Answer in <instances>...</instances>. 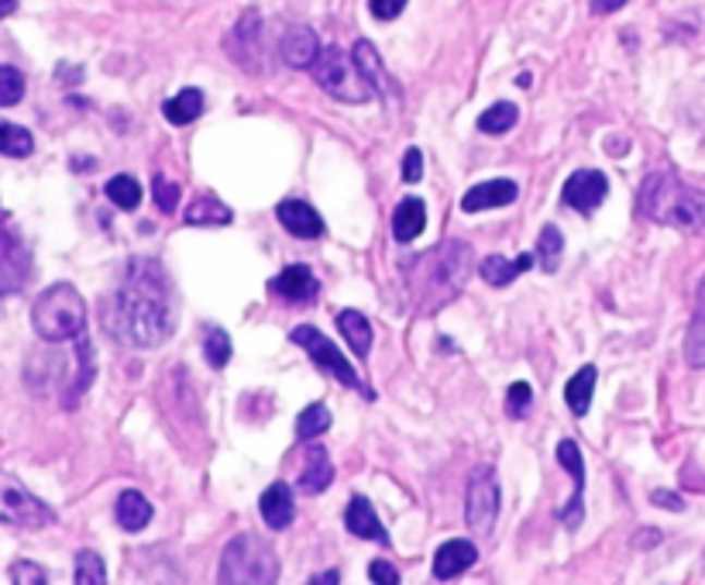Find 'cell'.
<instances>
[{
  "label": "cell",
  "mask_w": 705,
  "mask_h": 585,
  "mask_svg": "<svg viewBox=\"0 0 705 585\" xmlns=\"http://www.w3.org/2000/svg\"><path fill=\"white\" fill-rule=\"evenodd\" d=\"M276 218L279 224L290 231L293 237H303V242H311V237H320L327 231L324 218L311 207V204H303V200H282L279 210H276Z\"/></svg>",
  "instance_id": "obj_17"
},
{
  "label": "cell",
  "mask_w": 705,
  "mask_h": 585,
  "mask_svg": "<svg viewBox=\"0 0 705 585\" xmlns=\"http://www.w3.org/2000/svg\"><path fill=\"white\" fill-rule=\"evenodd\" d=\"M465 516L475 534H489L496 516H499V486L493 468H475L472 483H469V496H465Z\"/></svg>",
  "instance_id": "obj_9"
},
{
  "label": "cell",
  "mask_w": 705,
  "mask_h": 585,
  "mask_svg": "<svg viewBox=\"0 0 705 585\" xmlns=\"http://www.w3.org/2000/svg\"><path fill=\"white\" fill-rule=\"evenodd\" d=\"M151 197H156L162 214H172L175 207H180V186H175L172 180L156 176V180H151Z\"/></svg>",
  "instance_id": "obj_38"
},
{
  "label": "cell",
  "mask_w": 705,
  "mask_h": 585,
  "mask_svg": "<svg viewBox=\"0 0 705 585\" xmlns=\"http://www.w3.org/2000/svg\"><path fill=\"white\" fill-rule=\"evenodd\" d=\"M475 561H478V548L472 545V540H465V537L445 540V545H440L437 554H434V578L451 582L461 572H469Z\"/></svg>",
  "instance_id": "obj_14"
},
{
  "label": "cell",
  "mask_w": 705,
  "mask_h": 585,
  "mask_svg": "<svg viewBox=\"0 0 705 585\" xmlns=\"http://www.w3.org/2000/svg\"><path fill=\"white\" fill-rule=\"evenodd\" d=\"M558 462L571 472V479H575V496H571V503L561 510V524L568 527V531H579V524H582V492H585V459H582V448L571 441V438H564L561 444H558Z\"/></svg>",
  "instance_id": "obj_11"
},
{
  "label": "cell",
  "mask_w": 705,
  "mask_h": 585,
  "mask_svg": "<svg viewBox=\"0 0 705 585\" xmlns=\"http://www.w3.org/2000/svg\"><path fill=\"white\" fill-rule=\"evenodd\" d=\"M204 358L210 368H224L231 362V338L224 328H207L204 334Z\"/></svg>",
  "instance_id": "obj_34"
},
{
  "label": "cell",
  "mask_w": 705,
  "mask_h": 585,
  "mask_svg": "<svg viewBox=\"0 0 705 585\" xmlns=\"http://www.w3.org/2000/svg\"><path fill=\"white\" fill-rule=\"evenodd\" d=\"M651 500L657 507H665V510H685V500H681V496H674V492H665V489H657Z\"/></svg>",
  "instance_id": "obj_43"
},
{
  "label": "cell",
  "mask_w": 705,
  "mask_h": 585,
  "mask_svg": "<svg viewBox=\"0 0 705 585\" xmlns=\"http://www.w3.org/2000/svg\"><path fill=\"white\" fill-rule=\"evenodd\" d=\"M531 400H534L531 382H513L510 393H506V414H510L513 421L526 417V410H531Z\"/></svg>",
  "instance_id": "obj_37"
},
{
  "label": "cell",
  "mask_w": 705,
  "mask_h": 585,
  "mask_svg": "<svg viewBox=\"0 0 705 585\" xmlns=\"http://www.w3.org/2000/svg\"><path fill=\"white\" fill-rule=\"evenodd\" d=\"M330 483H335V465H330V454L324 448H311V451H306L303 472H300V492L320 496Z\"/></svg>",
  "instance_id": "obj_20"
},
{
  "label": "cell",
  "mask_w": 705,
  "mask_h": 585,
  "mask_svg": "<svg viewBox=\"0 0 705 585\" xmlns=\"http://www.w3.org/2000/svg\"><path fill=\"white\" fill-rule=\"evenodd\" d=\"M107 200L121 207V210H138L142 204V183L135 176H127V172H121V176L114 180H107Z\"/></svg>",
  "instance_id": "obj_30"
},
{
  "label": "cell",
  "mask_w": 705,
  "mask_h": 585,
  "mask_svg": "<svg viewBox=\"0 0 705 585\" xmlns=\"http://www.w3.org/2000/svg\"><path fill=\"white\" fill-rule=\"evenodd\" d=\"M151 503L145 500V496L138 489H124L118 496V503H114V516H118V527L127 531V534H138L151 524Z\"/></svg>",
  "instance_id": "obj_19"
},
{
  "label": "cell",
  "mask_w": 705,
  "mask_h": 585,
  "mask_svg": "<svg viewBox=\"0 0 705 585\" xmlns=\"http://www.w3.org/2000/svg\"><path fill=\"white\" fill-rule=\"evenodd\" d=\"M231 221H234L231 207L220 204L217 197H200V200H193L186 210L190 228H217V224H231Z\"/></svg>",
  "instance_id": "obj_26"
},
{
  "label": "cell",
  "mask_w": 705,
  "mask_h": 585,
  "mask_svg": "<svg viewBox=\"0 0 705 585\" xmlns=\"http://www.w3.org/2000/svg\"><path fill=\"white\" fill-rule=\"evenodd\" d=\"M427 228V204L421 197H406L400 207L392 214V234L396 242H413V237H421Z\"/></svg>",
  "instance_id": "obj_21"
},
{
  "label": "cell",
  "mask_w": 705,
  "mask_h": 585,
  "mask_svg": "<svg viewBox=\"0 0 705 585\" xmlns=\"http://www.w3.org/2000/svg\"><path fill=\"white\" fill-rule=\"evenodd\" d=\"M654 545H660V534L657 531H641V534H636V548H654Z\"/></svg>",
  "instance_id": "obj_45"
},
{
  "label": "cell",
  "mask_w": 705,
  "mask_h": 585,
  "mask_svg": "<svg viewBox=\"0 0 705 585\" xmlns=\"http://www.w3.org/2000/svg\"><path fill=\"white\" fill-rule=\"evenodd\" d=\"M351 56H355L358 70H362V76L368 80L372 90H376V94L382 97L386 86H389V76H386V66H382V59H379L376 46H372L368 38H362V41H355V49H351Z\"/></svg>",
  "instance_id": "obj_25"
},
{
  "label": "cell",
  "mask_w": 705,
  "mask_h": 585,
  "mask_svg": "<svg viewBox=\"0 0 705 585\" xmlns=\"http://www.w3.org/2000/svg\"><path fill=\"white\" fill-rule=\"evenodd\" d=\"M627 8V0H592V14H612Z\"/></svg>",
  "instance_id": "obj_44"
},
{
  "label": "cell",
  "mask_w": 705,
  "mask_h": 585,
  "mask_svg": "<svg viewBox=\"0 0 705 585\" xmlns=\"http://www.w3.org/2000/svg\"><path fill=\"white\" fill-rule=\"evenodd\" d=\"M269 293H276L285 303H314L320 293V283L311 272V266H285L269 283Z\"/></svg>",
  "instance_id": "obj_12"
},
{
  "label": "cell",
  "mask_w": 705,
  "mask_h": 585,
  "mask_svg": "<svg viewBox=\"0 0 705 585\" xmlns=\"http://www.w3.org/2000/svg\"><path fill=\"white\" fill-rule=\"evenodd\" d=\"M32 151H35V138H32L28 127L0 121V156H8V159H28Z\"/></svg>",
  "instance_id": "obj_28"
},
{
  "label": "cell",
  "mask_w": 705,
  "mask_h": 585,
  "mask_svg": "<svg viewBox=\"0 0 705 585\" xmlns=\"http://www.w3.org/2000/svg\"><path fill=\"white\" fill-rule=\"evenodd\" d=\"M258 510H262V520L272 527V531H285L293 524L296 516V500H293V489L285 483H272L266 492H262L258 500Z\"/></svg>",
  "instance_id": "obj_18"
},
{
  "label": "cell",
  "mask_w": 705,
  "mask_h": 585,
  "mask_svg": "<svg viewBox=\"0 0 705 585\" xmlns=\"http://www.w3.org/2000/svg\"><path fill=\"white\" fill-rule=\"evenodd\" d=\"M11 582L17 585H41V582H49L46 569L35 565V561H14L11 565Z\"/></svg>",
  "instance_id": "obj_39"
},
{
  "label": "cell",
  "mask_w": 705,
  "mask_h": 585,
  "mask_svg": "<svg viewBox=\"0 0 705 585\" xmlns=\"http://www.w3.org/2000/svg\"><path fill=\"white\" fill-rule=\"evenodd\" d=\"M520 197V186L513 180H486L475 183L465 197H461V210L478 214V210H493V207H510Z\"/></svg>",
  "instance_id": "obj_15"
},
{
  "label": "cell",
  "mask_w": 705,
  "mask_h": 585,
  "mask_svg": "<svg viewBox=\"0 0 705 585\" xmlns=\"http://www.w3.org/2000/svg\"><path fill=\"white\" fill-rule=\"evenodd\" d=\"M641 204L644 218L681 228V231H705V193L695 186H685L671 172H651L641 186Z\"/></svg>",
  "instance_id": "obj_2"
},
{
  "label": "cell",
  "mask_w": 705,
  "mask_h": 585,
  "mask_svg": "<svg viewBox=\"0 0 705 585\" xmlns=\"http://www.w3.org/2000/svg\"><path fill=\"white\" fill-rule=\"evenodd\" d=\"M293 344H300V349L311 355V362L317 365V368H324L327 376H335L341 386H348V389H362V379H358V373H355V365H351L344 355H341V349L335 341H330L324 331H317V328H311V324H300V328H293Z\"/></svg>",
  "instance_id": "obj_7"
},
{
  "label": "cell",
  "mask_w": 705,
  "mask_h": 585,
  "mask_svg": "<svg viewBox=\"0 0 705 585\" xmlns=\"http://www.w3.org/2000/svg\"><path fill=\"white\" fill-rule=\"evenodd\" d=\"M0 524L41 531V527L56 524V510L49 503H41L38 496L21 479H14L11 472H0Z\"/></svg>",
  "instance_id": "obj_6"
},
{
  "label": "cell",
  "mask_w": 705,
  "mask_h": 585,
  "mask_svg": "<svg viewBox=\"0 0 705 585\" xmlns=\"http://www.w3.org/2000/svg\"><path fill=\"white\" fill-rule=\"evenodd\" d=\"M403 180L406 183H421L424 180V151L421 148H406L403 151Z\"/></svg>",
  "instance_id": "obj_40"
},
{
  "label": "cell",
  "mask_w": 705,
  "mask_h": 585,
  "mask_svg": "<svg viewBox=\"0 0 705 585\" xmlns=\"http://www.w3.org/2000/svg\"><path fill=\"white\" fill-rule=\"evenodd\" d=\"M14 11H17V0H0V21L11 17Z\"/></svg>",
  "instance_id": "obj_47"
},
{
  "label": "cell",
  "mask_w": 705,
  "mask_h": 585,
  "mask_svg": "<svg viewBox=\"0 0 705 585\" xmlns=\"http://www.w3.org/2000/svg\"><path fill=\"white\" fill-rule=\"evenodd\" d=\"M406 4H410V0H368V11H372V17H379V21H396L403 14Z\"/></svg>",
  "instance_id": "obj_41"
},
{
  "label": "cell",
  "mask_w": 705,
  "mask_h": 585,
  "mask_svg": "<svg viewBox=\"0 0 705 585\" xmlns=\"http://www.w3.org/2000/svg\"><path fill=\"white\" fill-rule=\"evenodd\" d=\"M561 255H564V237L558 224H547L537 237V258H540V269L544 272H558L561 266Z\"/></svg>",
  "instance_id": "obj_31"
},
{
  "label": "cell",
  "mask_w": 705,
  "mask_h": 585,
  "mask_svg": "<svg viewBox=\"0 0 705 585\" xmlns=\"http://www.w3.org/2000/svg\"><path fill=\"white\" fill-rule=\"evenodd\" d=\"M279 56H282V62L290 70H311L314 62H317V56H320L317 32L306 28V25L290 28V32L282 35V41H279Z\"/></svg>",
  "instance_id": "obj_13"
},
{
  "label": "cell",
  "mask_w": 705,
  "mask_h": 585,
  "mask_svg": "<svg viewBox=\"0 0 705 585\" xmlns=\"http://www.w3.org/2000/svg\"><path fill=\"white\" fill-rule=\"evenodd\" d=\"M606 197H609V180H606V172H599V169L571 172L564 190H561V200L568 207H575L579 214H592Z\"/></svg>",
  "instance_id": "obj_10"
},
{
  "label": "cell",
  "mask_w": 705,
  "mask_h": 585,
  "mask_svg": "<svg viewBox=\"0 0 705 585\" xmlns=\"http://www.w3.org/2000/svg\"><path fill=\"white\" fill-rule=\"evenodd\" d=\"M32 276V252L4 218H0V296H11L28 283Z\"/></svg>",
  "instance_id": "obj_8"
},
{
  "label": "cell",
  "mask_w": 705,
  "mask_h": 585,
  "mask_svg": "<svg viewBox=\"0 0 705 585\" xmlns=\"http://www.w3.org/2000/svg\"><path fill=\"white\" fill-rule=\"evenodd\" d=\"M330 427V410L324 403H311L303 410V414L296 417V438L300 441H311L317 435H324V430Z\"/></svg>",
  "instance_id": "obj_33"
},
{
  "label": "cell",
  "mask_w": 705,
  "mask_h": 585,
  "mask_svg": "<svg viewBox=\"0 0 705 585\" xmlns=\"http://www.w3.org/2000/svg\"><path fill=\"white\" fill-rule=\"evenodd\" d=\"M217 578L224 585H269L279 578V554L258 534H234L220 554Z\"/></svg>",
  "instance_id": "obj_4"
},
{
  "label": "cell",
  "mask_w": 705,
  "mask_h": 585,
  "mask_svg": "<svg viewBox=\"0 0 705 585\" xmlns=\"http://www.w3.org/2000/svg\"><path fill=\"white\" fill-rule=\"evenodd\" d=\"M76 585H104L107 582V569L104 558L97 551H80L76 554Z\"/></svg>",
  "instance_id": "obj_35"
},
{
  "label": "cell",
  "mask_w": 705,
  "mask_h": 585,
  "mask_svg": "<svg viewBox=\"0 0 705 585\" xmlns=\"http://www.w3.org/2000/svg\"><path fill=\"white\" fill-rule=\"evenodd\" d=\"M685 362L692 368H705V276H702V283H698L695 314H692L689 334H685Z\"/></svg>",
  "instance_id": "obj_23"
},
{
  "label": "cell",
  "mask_w": 705,
  "mask_h": 585,
  "mask_svg": "<svg viewBox=\"0 0 705 585\" xmlns=\"http://www.w3.org/2000/svg\"><path fill=\"white\" fill-rule=\"evenodd\" d=\"M344 527L362 537V540H376V545H392L389 540V531L382 527V520L376 513V507H372L365 496H351V503L344 510Z\"/></svg>",
  "instance_id": "obj_16"
},
{
  "label": "cell",
  "mask_w": 705,
  "mask_h": 585,
  "mask_svg": "<svg viewBox=\"0 0 705 585\" xmlns=\"http://www.w3.org/2000/svg\"><path fill=\"white\" fill-rule=\"evenodd\" d=\"M596 365H582L575 376L568 379L564 386V403L571 406V414L575 417H585L588 414V406H592V393H596Z\"/></svg>",
  "instance_id": "obj_22"
},
{
  "label": "cell",
  "mask_w": 705,
  "mask_h": 585,
  "mask_svg": "<svg viewBox=\"0 0 705 585\" xmlns=\"http://www.w3.org/2000/svg\"><path fill=\"white\" fill-rule=\"evenodd\" d=\"M338 328H341V334H344V341L355 349V355L358 358H365L368 355V349H372V328H368V320L358 314V310H341L338 314Z\"/></svg>",
  "instance_id": "obj_27"
},
{
  "label": "cell",
  "mask_w": 705,
  "mask_h": 585,
  "mask_svg": "<svg viewBox=\"0 0 705 585\" xmlns=\"http://www.w3.org/2000/svg\"><path fill=\"white\" fill-rule=\"evenodd\" d=\"M516 121H520V107L513 100H499V103H493L489 111L478 118V132L506 135L510 127H516Z\"/></svg>",
  "instance_id": "obj_29"
},
{
  "label": "cell",
  "mask_w": 705,
  "mask_h": 585,
  "mask_svg": "<svg viewBox=\"0 0 705 585\" xmlns=\"http://www.w3.org/2000/svg\"><path fill=\"white\" fill-rule=\"evenodd\" d=\"M368 578H372V582L396 585V582H400V572H396V569L389 565V561H372V565H368Z\"/></svg>",
  "instance_id": "obj_42"
},
{
  "label": "cell",
  "mask_w": 705,
  "mask_h": 585,
  "mask_svg": "<svg viewBox=\"0 0 705 585\" xmlns=\"http://www.w3.org/2000/svg\"><path fill=\"white\" fill-rule=\"evenodd\" d=\"M104 328L127 349H159L172 334V300L166 276L148 258L127 266L121 290L104 307Z\"/></svg>",
  "instance_id": "obj_1"
},
{
  "label": "cell",
  "mask_w": 705,
  "mask_h": 585,
  "mask_svg": "<svg viewBox=\"0 0 705 585\" xmlns=\"http://www.w3.org/2000/svg\"><path fill=\"white\" fill-rule=\"evenodd\" d=\"M32 328L41 341H73L86 331V300L73 283H52L32 307Z\"/></svg>",
  "instance_id": "obj_3"
},
{
  "label": "cell",
  "mask_w": 705,
  "mask_h": 585,
  "mask_svg": "<svg viewBox=\"0 0 705 585\" xmlns=\"http://www.w3.org/2000/svg\"><path fill=\"white\" fill-rule=\"evenodd\" d=\"M478 272H482V279H486L489 287H510L516 276H523V272H520V266H516V258H513V263H506L502 255H489V258H482Z\"/></svg>",
  "instance_id": "obj_32"
},
{
  "label": "cell",
  "mask_w": 705,
  "mask_h": 585,
  "mask_svg": "<svg viewBox=\"0 0 705 585\" xmlns=\"http://www.w3.org/2000/svg\"><path fill=\"white\" fill-rule=\"evenodd\" d=\"M338 582H341L338 572H324V575H314V578H311V585H338Z\"/></svg>",
  "instance_id": "obj_46"
},
{
  "label": "cell",
  "mask_w": 705,
  "mask_h": 585,
  "mask_svg": "<svg viewBox=\"0 0 705 585\" xmlns=\"http://www.w3.org/2000/svg\"><path fill=\"white\" fill-rule=\"evenodd\" d=\"M162 114L169 124H190L204 114V90H196V86H186L180 90L172 100L162 103Z\"/></svg>",
  "instance_id": "obj_24"
},
{
  "label": "cell",
  "mask_w": 705,
  "mask_h": 585,
  "mask_svg": "<svg viewBox=\"0 0 705 585\" xmlns=\"http://www.w3.org/2000/svg\"><path fill=\"white\" fill-rule=\"evenodd\" d=\"M311 70H314V80H317L320 90H327L341 103H365V100H372V94H376L368 86V80L362 76L355 56H348L338 46L320 49V56Z\"/></svg>",
  "instance_id": "obj_5"
},
{
  "label": "cell",
  "mask_w": 705,
  "mask_h": 585,
  "mask_svg": "<svg viewBox=\"0 0 705 585\" xmlns=\"http://www.w3.org/2000/svg\"><path fill=\"white\" fill-rule=\"evenodd\" d=\"M25 97V73L14 66H0V107H14Z\"/></svg>",
  "instance_id": "obj_36"
}]
</instances>
